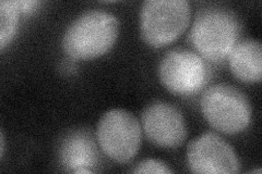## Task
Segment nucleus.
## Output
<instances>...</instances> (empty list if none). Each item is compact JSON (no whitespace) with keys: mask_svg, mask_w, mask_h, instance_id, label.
<instances>
[{"mask_svg":"<svg viewBox=\"0 0 262 174\" xmlns=\"http://www.w3.org/2000/svg\"><path fill=\"white\" fill-rule=\"evenodd\" d=\"M241 33V22L232 10L210 6L196 14L189 39L204 59L220 62L238 43Z\"/></svg>","mask_w":262,"mask_h":174,"instance_id":"f257e3e1","label":"nucleus"},{"mask_svg":"<svg viewBox=\"0 0 262 174\" xmlns=\"http://www.w3.org/2000/svg\"><path fill=\"white\" fill-rule=\"evenodd\" d=\"M119 23L113 13L88 10L64 32L62 46L72 59H93L107 53L118 37Z\"/></svg>","mask_w":262,"mask_h":174,"instance_id":"f03ea898","label":"nucleus"},{"mask_svg":"<svg viewBox=\"0 0 262 174\" xmlns=\"http://www.w3.org/2000/svg\"><path fill=\"white\" fill-rule=\"evenodd\" d=\"M200 107L210 126L225 134L241 133L251 120V106L247 96L226 83L212 85L204 90Z\"/></svg>","mask_w":262,"mask_h":174,"instance_id":"7ed1b4c3","label":"nucleus"},{"mask_svg":"<svg viewBox=\"0 0 262 174\" xmlns=\"http://www.w3.org/2000/svg\"><path fill=\"white\" fill-rule=\"evenodd\" d=\"M187 0H146L140 12V32L145 43L161 48L173 43L190 23Z\"/></svg>","mask_w":262,"mask_h":174,"instance_id":"20e7f679","label":"nucleus"},{"mask_svg":"<svg viewBox=\"0 0 262 174\" xmlns=\"http://www.w3.org/2000/svg\"><path fill=\"white\" fill-rule=\"evenodd\" d=\"M97 142L105 155L119 163L135 158L142 142V127L128 110L115 108L106 111L98 121Z\"/></svg>","mask_w":262,"mask_h":174,"instance_id":"39448f33","label":"nucleus"},{"mask_svg":"<svg viewBox=\"0 0 262 174\" xmlns=\"http://www.w3.org/2000/svg\"><path fill=\"white\" fill-rule=\"evenodd\" d=\"M159 77L169 92L190 96L198 93L206 84L208 70L200 55L189 49L174 48L162 58Z\"/></svg>","mask_w":262,"mask_h":174,"instance_id":"423d86ee","label":"nucleus"},{"mask_svg":"<svg viewBox=\"0 0 262 174\" xmlns=\"http://www.w3.org/2000/svg\"><path fill=\"white\" fill-rule=\"evenodd\" d=\"M187 161L193 173L234 174L241 172V161L233 147L213 132H206L188 144Z\"/></svg>","mask_w":262,"mask_h":174,"instance_id":"0eeeda50","label":"nucleus"},{"mask_svg":"<svg viewBox=\"0 0 262 174\" xmlns=\"http://www.w3.org/2000/svg\"><path fill=\"white\" fill-rule=\"evenodd\" d=\"M141 124L150 142L163 148L182 146L188 135L182 112L175 106L163 101H155L144 108Z\"/></svg>","mask_w":262,"mask_h":174,"instance_id":"6e6552de","label":"nucleus"},{"mask_svg":"<svg viewBox=\"0 0 262 174\" xmlns=\"http://www.w3.org/2000/svg\"><path fill=\"white\" fill-rule=\"evenodd\" d=\"M59 158L61 165L68 172L93 173L100 161V154L90 132L77 130L62 139Z\"/></svg>","mask_w":262,"mask_h":174,"instance_id":"1a4fd4ad","label":"nucleus"},{"mask_svg":"<svg viewBox=\"0 0 262 174\" xmlns=\"http://www.w3.org/2000/svg\"><path fill=\"white\" fill-rule=\"evenodd\" d=\"M229 69L242 82L258 83L262 79V46L257 39L238 41L228 55Z\"/></svg>","mask_w":262,"mask_h":174,"instance_id":"9d476101","label":"nucleus"},{"mask_svg":"<svg viewBox=\"0 0 262 174\" xmlns=\"http://www.w3.org/2000/svg\"><path fill=\"white\" fill-rule=\"evenodd\" d=\"M20 2L3 0L0 3V49L4 51L11 43L19 24Z\"/></svg>","mask_w":262,"mask_h":174,"instance_id":"9b49d317","label":"nucleus"},{"mask_svg":"<svg viewBox=\"0 0 262 174\" xmlns=\"http://www.w3.org/2000/svg\"><path fill=\"white\" fill-rule=\"evenodd\" d=\"M134 173H163L170 174L173 173L168 165L159 159H145L139 162L136 168L133 170Z\"/></svg>","mask_w":262,"mask_h":174,"instance_id":"f8f14e48","label":"nucleus"},{"mask_svg":"<svg viewBox=\"0 0 262 174\" xmlns=\"http://www.w3.org/2000/svg\"><path fill=\"white\" fill-rule=\"evenodd\" d=\"M38 5V2H20V8H21V12L22 13H30L32 11H34L36 9V7Z\"/></svg>","mask_w":262,"mask_h":174,"instance_id":"ddd939ff","label":"nucleus"},{"mask_svg":"<svg viewBox=\"0 0 262 174\" xmlns=\"http://www.w3.org/2000/svg\"><path fill=\"white\" fill-rule=\"evenodd\" d=\"M0 143H2V146H0V151H2V156H4V151H5V137L4 133L2 132V135H0Z\"/></svg>","mask_w":262,"mask_h":174,"instance_id":"4468645a","label":"nucleus"}]
</instances>
